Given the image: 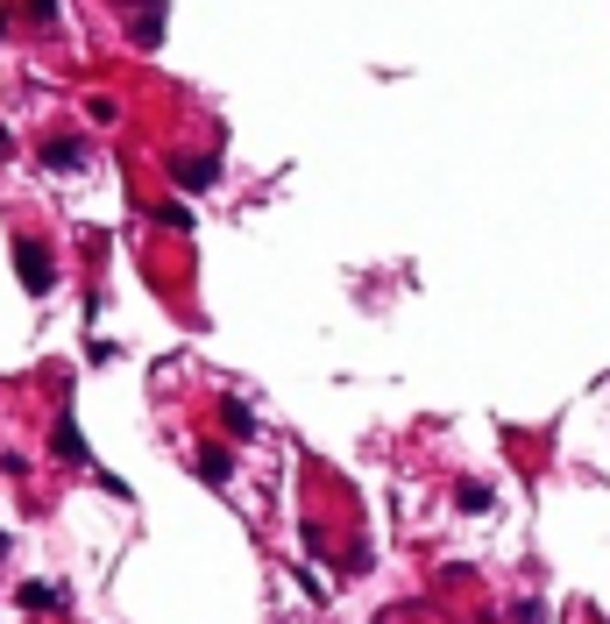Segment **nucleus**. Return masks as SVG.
Segmentation results:
<instances>
[{
	"label": "nucleus",
	"mask_w": 610,
	"mask_h": 624,
	"mask_svg": "<svg viewBox=\"0 0 610 624\" xmlns=\"http://www.w3.org/2000/svg\"><path fill=\"white\" fill-rule=\"evenodd\" d=\"M22 610H64V582H22Z\"/></svg>",
	"instance_id": "obj_6"
},
{
	"label": "nucleus",
	"mask_w": 610,
	"mask_h": 624,
	"mask_svg": "<svg viewBox=\"0 0 610 624\" xmlns=\"http://www.w3.org/2000/svg\"><path fill=\"white\" fill-rule=\"evenodd\" d=\"M220 426L235 433V440H256V412H249V405H235V398L220 405Z\"/></svg>",
	"instance_id": "obj_7"
},
{
	"label": "nucleus",
	"mask_w": 610,
	"mask_h": 624,
	"mask_svg": "<svg viewBox=\"0 0 610 624\" xmlns=\"http://www.w3.org/2000/svg\"><path fill=\"white\" fill-rule=\"evenodd\" d=\"M192 468H199V483H213V490H220L227 476H235V454H227V447H199V461H192Z\"/></svg>",
	"instance_id": "obj_4"
},
{
	"label": "nucleus",
	"mask_w": 610,
	"mask_h": 624,
	"mask_svg": "<svg viewBox=\"0 0 610 624\" xmlns=\"http://www.w3.org/2000/svg\"><path fill=\"white\" fill-rule=\"evenodd\" d=\"M15 277H22V291H29V298H43V291L57 284L50 249H43V242H15Z\"/></svg>",
	"instance_id": "obj_1"
},
{
	"label": "nucleus",
	"mask_w": 610,
	"mask_h": 624,
	"mask_svg": "<svg viewBox=\"0 0 610 624\" xmlns=\"http://www.w3.org/2000/svg\"><path fill=\"white\" fill-rule=\"evenodd\" d=\"M0 156H8V128H0Z\"/></svg>",
	"instance_id": "obj_13"
},
{
	"label": "nucleus",
	"mask_w": 610,
	"mask_h": 624,
	"mask_svg": "<svg viewBox=\"0 0 610 624\" xmlns=\"http://www.w3.org/2000/svg\"><path fill=\"white\" fill-rule=\"evenodd\" d=\"M29 15H57V0H29Z\"/></svg>",
	"instance_id": "obj_11"
},
{
	"label": "nucleus",
	"mask_w": 610,
	"mask_h": 624,
	"mask_svg": "<svg viewBox=\"0 0 610 624\" xmlns=\"http://www.w3.org/2000/svg\"><path fill=\"white\" fill-rule=\"evenodd\" d=\"M8 546H15V539H8V532H0V561H8Z\"/></svg>",
	"instance_id": "obj_12"
},
{
	"label": "nucleus",
	"mask_w": 610,
	"mask_h": 624,
	"mask_svg": "<svg viewBox=\"0 0 610 624\" xmlns=\"http://www.w3.org/2000/svg\"><path fill=\"white\" fill-rule=\"evenodd\" d=\"M462 511H490V483H469L462 490Z\"/></svg>",
	"instance_id": "obj_10"
},
{
	"label": "nucleus",
	"mask_w": 610,
	"mask_h": 624,
	"mask_svg": "<svg viewBox=\"0 0 610 624\" xmlns=\"http://www.w3.org/2000/svg\"><path fill=\"white\" fill-rule=\"evenodd\" d=\"M128 29H135V43L149 50V43L164 36V8H157V0H135V22H128Z\"/></svg>",
	"instance_id": "obj_5"
},
{
	"label": "nucleus",
	"mask_w": 610,
	"mask_h": 624,
	"mask_svg": "<svg viewBox=\"0 0 610 624\" xmlns=\"http://www.w3.org/2000/svg\"><path fill=\"white\" fill-rule=\"evenodd\" d=\"M149 220H157V227H192V213H185V206H149Z\"/></svg>",
	"instance_id": "obj_9"
},
{
	"label": "nucleus",
	"mask_w": 610,
	"mask_h": 624,
	"mask_svg": "<svg viewBox=\"0 0 610 624\" xmlns=\"http://www.w3.org/2000/svg\"><path fill=\"white\" fill-rule=\"evenodd\" d=\"M171 178H178L185 192H206V185H220V149H213V156H171Z\"/></svg>",
	"instance_id": "obj_2"
},
{
	"label": "nucleus",
	"mask_w": 610,
	"mask_h": 624,
	"mask_svg": "<svg viewBox=\"0 0 610 624\" xmlns=\"http://www.w3.org/2000/svg\"><path fill=\"white\" fill-rule=\"evenodd\" d=\"M50 454H57V461H86V433H79V419H71V412L57 419V433H50Z\"/></svg>",
	"instance_id": "obj_3"
},
{
	"label": "nucleus",
	"mask_w": 610,
	"mask_h": 624,
	"mask_svg": "<svg viewBox=\"0 0 610 624\" xmlns=\"http://www.w3.org/2000/svg\"><path fill=\"white\" fill-rule=\"evenodd\" d=\"M43 164H57V171H79V164H86V142H43Z\"/></svg>",
	"instance_id": "obj_8"
}]
</instances>
